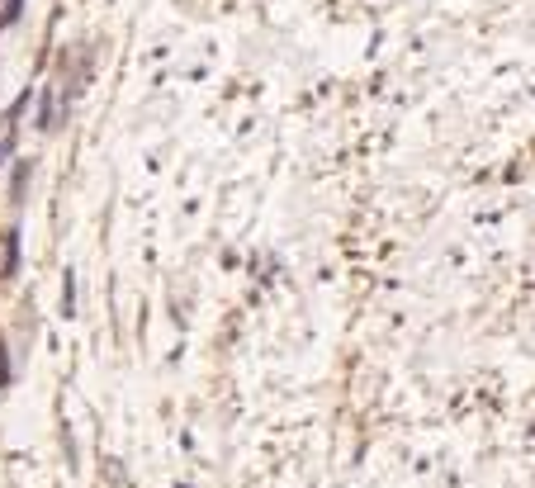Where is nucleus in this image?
Listing matches in <instances>:
<instances>
[{
    "label": "nucleus",
    "mask_w": 535,
    "mask_h": 488,
    "mask_svg": "<svg viewBox=\"0 0 535 488\" xmlns=\"http://www.w3.org/2000/svg\"><path fill=\"white\" fill-rule=\"evenodd\" d=\"M15 271H19V233L10 228L5 233V275H15Z\"/></svg>",
    "instance_id": "obj_1"
},
{
    "label": "nucleus",
    "mask_w": 535,
    "mask_h": 488,
    "mask_svg": "<svg viewBox=\"0 0 535 488\" xmlns=\"http://www.w3.org/2000/svg\"><path fill=\"white\" fill-rule=\"evenodd\" d=\"M72 304H76V285H72V271H67V280H62V308L72 313Z\"/></svg>",
    "instance_id": "obj_2"
},
{
    "label": "nucleus",
    "mask_w": 535,
    "mask_h": 488,
    "mask_svg": "<svg viewBox=\"0 0 535 488\" xmlns=\"http://www.w3.org/2000/svg\"><path fill=\"white\" fill-rule=\"evenodd\" d=\"M5 157H10V138H5V143H0V166H5Z\"/></svg>",
    "instance_id": "obj_3"
}]
</instances>
